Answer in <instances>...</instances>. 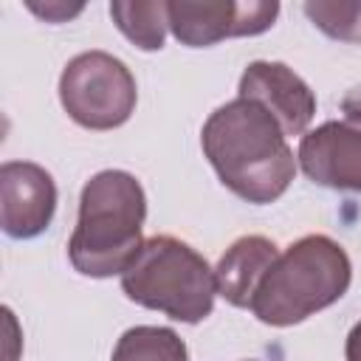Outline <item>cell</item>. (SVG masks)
Masks as SVG:
<instances>
[{
	"mask_svg": "<svg viewBox=\"0 0 361 361\" xmlns=\"http://www.w3.org/2000/svg\"><path fill=\"white\" fill-rule=\"evenodd\" d=\"M240 96L259 102L285 135H302L316 113V96L307 82L285 62H251L240 76Z\"/></svg>",
	"mask_w": 361,
	"mask_h": 361,
	"instance_id": "obj_9",
	"label": "cell"
},
{
	"mask_svg": "<svg viewBox=\"0 0 361 361\" xmlns=\"http://www.w3.org/2000/svg\"><path fill=\"white\" fill-rule=\"evenodd\" d=\"M341 113H344L350 121H358V124H361V85L344 93V99H341Z\"/></svg>",
	"mask_w": 361,
	"mask_h": 361,
	"instance_id": "obj_15",
	"label": "cell"
},
{
	"mask_svg": "<svg viewBox=\"0 0 361 361\" xmlns=\"http://www.w3.org/2000/svg\"><path fill=\"white\" fill-rule=\"evenodd\" d=\"M276 257V243L262 234H245L234 240L214 268L217 293L234 307H251L254 293Z\"/></svg>",
	"mask_w": 361,
	"mask_h": 361,
	"instance_id": "obj_10",
	"label": "cell"
},
{
	"mask_svg": "<svg viewBox=\"0 0 361 361\" xmlns=\"http://www.w3.org/2000/svg\"><path fill=\"white\" fill-rule=\"evenodd\" d=\"M56 212V183L51 172L31 161L0 166V226L14 240H31L48 228Z\"/></svg>",
	"mask_w": 361,
	"mask_h": 361,
	"instance_id": "obj_7",
	"label": "cell"
},
{
	"mask_svg": "<svg viewBox=\"0 0 361 361\" xmlns=\"http://www.w3.org/2000/svg\"><path fill=\"white\" fill-rule=\"evenodd\" d=\"M350 279L347 251L324 234H307L279 251L248 310L262 324L290 327L336 305L347 293Z\"/></svg>",
	"mask_w": 361,
	"mask_h": 361,
	"instance_id": "obj_3",
	"label": "cell"
},
{
	"mask_svg": "<svg viewBox=\"0 0 361 361\" xmlns=\"http://www.w3.org/2000/svg\"><path fill=\"white\" fill-rule=\"evenodd\" d=\"M110 361H189V353L175 330L138 324L121 333Z\"/></svg>",
	"mask_w": 361,
	"mask_h": 361,
	"instance_id": "obj_12",
	"label": "cell"
},
{
	"mask_svg": "<svg viewBox=\"0 0 361 361\" xmlns=\"http://www.w3.org/2000/svg\"><path fill=\"white\" fill-rule=\"evenodd\" d=\"M147 197L135 175L124 169L96 172L79 197V220L68 240L71 265L85 276H116L130 268L144 240Z\"/></svg>",
	"mask_w": 361,
	"mask_h": 361,
	"instance_id": "obj_2",
	"label": "cell"
},
{
	"mask_svg": "<svg viewBox=\"0 0 361 361\" xmlns=\"http://www.w3.org/2000/svg\"><path fill=\"white\" fill-rule=\"evenodd\" d=\"M28 8H31L34 14L45 17L48 23H65V20H71L73 14L82 11L79 3H76V6H68V3H59V0H51V3H45V6H39V3H28Z\"/></svg>",
	"mask_w": 361,
	"mask_h": 361,
	"instance_id": "obj_14",
	"label": "cell"
},
{
	"mask_svg": "<svg viewBox=\"0 0 361 361\" xmlns=\"http://www.w3.org/2000/svg\"><path fill=\"white\" fill-rule=\"evenodd\" d=\"M316 28L341 42H361V3H305Z\"/></svg>",
	"mask_w": 361,
	"mask_h": 361,
	"instance_id": "obj_13",
	"label": "cell"
},
{
	"mask_svg": "<svg viewBox=\"0 0 361 361\" xmlns=\"http://www.w3.org/2000/svg\"><path fill=\"white\" fill-rule=\"evenodd\" d=\"M121 290L141 307L197 324L214 307L217 282L209 262L189 243L155 234L144 240L138 257L121 274Z\"/></svg>",
	"mask_w": 361,
	"mask_h": 361,
	"instance_id": "obj_4",
	"label": "cell"
},
{
	"mask_svg": "<svg viewBox=\"0 0 361 361\" xmlns=\"http://www.w3.org/2000/svg\"><path fill=\"white\" fill-rule=\"evenodd\" d=\"M110 17L118 25V31L135 42L141 51H161L164 48V37L169 28V14H166V3H124L116 0L110 3Z\"/></svg>",
	"mask_w": 361,
	"mask_h": 361,
	"instance_id": "obj_11",
	"label": "cell"
},
{
	"mask_svg": "<svg viewBox=\"0 0 361 361\" xmlns=\"http://www.w3.org/2000/svg\"><path fill=\"white\" fill-rule=\"evenodd\" d=\"M302 172L336 192H361V130L344 121H324L299 141Z\"/></svg>",
	"mask_w": 361,
	"mask_h": 361,
	"instance_id": "obj_8",
	"label": "cell"
},
{
	"mask_svg": "<svg viewBox=\"0 0 361 361\" xmlns=\"http://www.w3.org/2000/svg\"><path fill=\"white\" fill-rule=\"evenodd\" d=\"M135 79L130 68L107 51L73 56L59 76V102L65 113L87 130L121 127L135 110Z\"/></svg>",
	"mask_w": 361,
	"mask_h": 361,
	"instance_id": "obj_5",
	"label": "cell"
},
{
	"mask_svg": "<svg viewBox=\"0 0 361 361\" xmlns=\"http://www.w3.org/2000/svg\"><path fill=\"white\" fill-rule=\"evenodd\" d=\"M344 355H347V361H361V322H355L353 330L347 333Z\"/></svg>",
	"mask_w": 361,
	"mask_h": 361,
	"instance_id": "obj_16",
	"label": "cell"
},
{
	"mask_svg": "<svg viewBox=\"0 0 361 361\" xmlns=\"http://www.w3.org/2000/svg\"><path fill=\"white\" fill-rule=\"evenodd\" d=\"M200 147L220 183L257 206L282 197L296 172V158L279 121L259 102L243 96L206 118Z\"/></svg>",
	"mask_w": 361,
	"mask_h": 361,
	"instance_id": "obj_1",
	"label": "cell"
},
{
	"mask_svg": "<svg viewBox=\"0 0 361 361\" xmlns=\"http://www.w3.org/2000/svg\"><path fill=\"white\" fill-rule=\"evenodd\" d=\"M169 28L180 45L209 48L228 37H254L274 25L279 3L274 0H203L166 3Z\"/></svg>",
	"mask_w": 361,
	"mask_h": 361,
	"instance_id": "obj_6",
	"label": "cell"
}]
</instances>
